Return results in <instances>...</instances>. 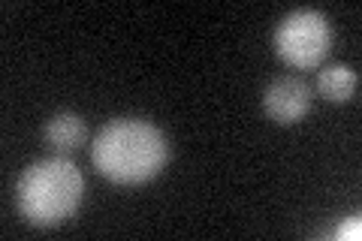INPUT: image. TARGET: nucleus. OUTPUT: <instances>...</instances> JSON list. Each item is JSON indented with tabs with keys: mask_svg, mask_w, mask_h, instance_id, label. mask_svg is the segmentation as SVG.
<instances>
[{
	"mask_svg": "<svg viewBox=\"0 0 362 241\" xmlns=\"http://www.w3.org/2000/svg\"><path fill=\"white\" fill-rule=\"evenodd\" d=\"M356 70H350L344 64H335V66H326V70L317 76V88H320V94L332 102H347L350 97L356 94Z\"/></svg>",
	"mask_w": 362,
	"mask_h": 241,
	"instance_id": "nucleus-6",
	"label": "nucleus"
},
{
	"mask_svg": "<svg viewBox=\"0 0 362 241\" xmlns=\"http://www.w3.org/2000/svg\"><path fill=\"white\" fill-rule=\"evenodd\" d=\"M332 28L317 9H293L275 30V52L296 70H311L329 54Z\"/></svg>",
	"mask_w": 362,
	"mask_h": 241,
	"instance_id": "nucleus-3",
	"label": "nucleus"
},
{
	"mask_svg": "<svg viewBox=\"0 0 362 241\" xmlns=\"http://www.w3.org/2000/svg\"><path fill=\"white\" fill-rule=\"evenodd\" d=\"M338 238H341V241H356L359 235H362V221H359V214H354V217H347V221L341 223V226H338V233H335Z\"/></svg>",
	"mask_w": 362,
	"mask_h": 241,
	"instance_id": "nucleus-7",
	"label": "nucleus"
},
{
	"mask_svg": "<svg viewBox=\"0 0 362 241\" xmlns=\"http://www.w3.org/2000/svg\"><path fill=\"white\" fill-rule=\"evenodd\" d=\"M85 136H88L85 121L73 112H58L54 118H49V124H45V142H49V148H54L58 154L76 151V148L85 142Z\"/></svg>",
	"mask_w": 362,
	"mask_h": 241,
	"instance_id": "nucleus-5",
	"label": "nucleus"
},
{
	"mask_svg": "<svg viewBox=\"0 0 362 241\" xmlns=\"http://www.w3.org/2000/svg\"><path fill=\"white\" fill-rule=\"evenodd\" d=\"M85 196V175L73 160L45 157L21 172L16 184V202L30 226L49 229L70 221Z\"/></svg>",
	"mask_w": 362,
	"mask_h": 241,
	"instance_id": "nucleus-2",
	"label": "nucleus"
},
{
	"mask_svg": "<svg viewBox=\"0 0 362 241\" xmlns=\"http://www.w3.org/2000/svg\"><path fill=\"white\" fill-rule=\"evenodd\" d=\"M90 160L115 184H142L160 175L169 160V142L163 130L142 118H118L109 121L94 136Z\"/></svg>",
	"mask_w": 362,
	"mask_h": 241,
	"instance_id": "nucleus-1",
	"label": "nucleus"
},
{
	"mask_svg": "<svg viewBox=\"0 0 362 241\" xmlns=\"http://www.w3.org/2000/svg\"><path fill=\"white\" fill-rule=\"evenodd\" d=\"M263 109L272 121L278 124H296L305 118L311 109V88L299 76H281L275 78L266 94H263Z\"/></svg>",
	"mask_w": 362,
	"mask_h": 241,
	"instance_id": "nucleus-4",
	"label": "nucleus"
}]
</instances>
